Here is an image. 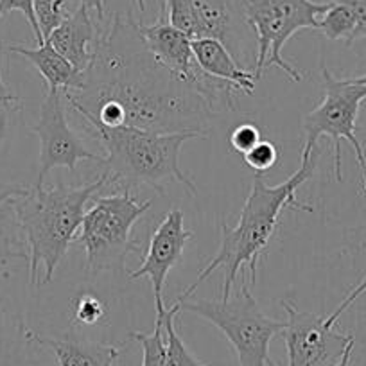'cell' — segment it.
I'll list each match as a JSON object with an SVG mask.
<instances>
[{
  "label": "cell",
  "mask_w": 366,
  "mask_h": 366,
  "mask_svg": "<svg viewBox=\"0 0 366 366\" xmlns=\"http://www.w3.org/2000/svg\"><path fill=\"white\" fill-rule=\"evenodd\" d=\"M139 26L132 13H115L99 27L83 88L65 92L66 104L108 128L209 137L216 107L153 58Z\"/></svg>",
  "instance_id": "1"
},
{
  "label": "cell",
  "mask_w": 366,
  "mask_h": 366,
  "mask_svg": "<svg viewBox=\"0 0 366 366\" xmlns=\"http://www.w3.org/2000/svg\"><path fill=\"white\" fill-rule=\"evenodd\" d=\"M320 149L316 147H302L300 169L291 174L280 185H267L262 174H255L252 189L242 205L241 216L235 227L228 223L221 224V242L216 257L199 271L194 282L176 297L178 300H187L199 284L205 282L210 274L217 269H223L224 282L221 290V298H228L234 291L239 277H244V267L249 271V284H255L259 260L266 253L267 244L279 227L282 210L287 207L300 212H312L311 205H304L297 198V191L315 176L318 165Z\"/></svg>",
  "instance_id": "2"
},
{
  "label": "cell",
  "mask_w": 366,
  "mask_h": 366,
  "mask_svg": "<svg viewBox=\"0 0 366 366\" xmlns=\"http://www.w3.org/2000/svg\"><path fill=\"white\" fill-rule=\"evenodd\" d=\"M112 182L101 172L94 182L83 185L58 183L54 187L33 185L16 196L15 205L29 249V279L33 286L51 284L59 262L76 241L86 205Z\"/></svg>",
  "instance_id": "3"
},
{
  "label": "cell",
  "mask_w": 366,
  "mask_h": 366,
  "mask_svg": "<svg viewBox=\"0 0 366 366\" xmlns=\"http://www.w3.org/2000/svg\"><path fill=\"white\" fill-rule=\"evenodd\" d=\"M84 128L104 147V172L112 182H124L126 189L147 185L158 194H165V182L176 179L191 194H198V185L179 165L183 144L203 139L199 133H154L133 126L108 128L96 119L81 115Z\"/></svg>",
  "instance_id": "4"
},
{
  "label": "cell",
  "mask_w": 366,
  "mask_h": 366,
  "mask_svg": "<svg viewBox=\"0 0 366 366\" xmlns=\"http://www.w3.org/2000/svg\"><path fill=\"white\" fill-rule=\"evenodd\" d=\"M149 209L151 199L139 202L129 189L121 194L94 196L76 237L84 249L90 273L124 269L126 257L140 252L133 227Z\"/></svg>",
  "instance_id": "5"
},
{
  "label": "cell",
  "mask_w": 366,
  "mask_h": 366,
  "mask_svg": "<svg viewBox=\"0 0 366 366\" xmlns=\"http://www.w3.org/2000/svg\"><path fill=\"white\" fill-rule=\"evenodd\" d=\"M228 298L221 300H178L179 311H189L212 323L224 334L241 366H267L269 343L282 334L284 322L269 318L259 307L246 277Z\"/></svg>",
  "instance_id": "6"
},
{
  "label": "cell",
  "mask_w": 366,
  "mask_h": 366,
  "mask_svg": "<svg viewBox=\"0 0 366 366\" xmlns=\"http://www.w3.org/2000/svg\"><path fill=\"white\" fill-rule=\"evenodd\" d=\"M329 4L312 0H242L244 22L253 31L257 41L253 66L257 81L271 66H279L295 83L304 81V74L284 59L282 49L298 31L318 29L320 16Z\"/></svg>",
  "instance_id": "7"
},
{
  "label": "cell",
  "mask_w": 366,
  "mask_h": 366,
  "mask_svg": "<svg viewBox=\"0 0 366 366\" xmlns=\"http://www.w3.org/2000/svg\"><path fill=\"white\" fill-rule=\"evenodd\" d=\"M322 77L323 101L305 117L304 147H316L320 137H329L334 151V174L337 182H343L341 140H347L355 151L361 176H366V151L355 137L359 108L366 101V84L357 83L355 77L340 79L327 66H323Z\"/></svg>",
  "instance_id": "8"
},
{
  "label": "cell",
  "mask_w": 366,
  "mask_h": 366,
  "mask_svg": "<svg viewBox=\"0 0 366 366\" xmlns=\"http://www.w3.org/2000/svg\"><path fill=\"white\" fill-rule=\"evenodd\" d=\"M31 132L40 140V162L34 185H45V178L52 169L74 171L77 162L92 160L104 164V157L96 154L83 144L81 137L70 128L66 121L65 92L58 88H45L44 101L40 104V115Z\"/></svg>",
  "instance_id": "9"
},
{
  "label": "cell",
  "mask_w": 366,
  "mask_h": 366,
  "mask_svg": "<svg viewBox=\"0 0 366 366\" xmlns=\"http://www.w3.org/2000/svg\"><path fill=\"white\" fill-rule=\"evenodd\" d=\"M286 311L282 336L286 341L287 366H336L355 337L341 334L327 323V316L300 311L293 302L280 300Z\"/></svg>",
  "instance_id": "10"
},
{
  "label": "cell",
  "mask_w": 366,
  "mask_h": 366,
  "mask_svg": "<svg viewBox=\"0 0 366 366\" xmlns=\"http://www.w3.org/2000/svg\"><path fill=\"white\" fill-rule=\"evenodd\" d=\"M194 237V232L185 228V216L179 209H172L157 227L151 235L149 248L144 255L142 264L137 269L129 271V279H142L147 277L153 287L154 307L157 315L167 311L164 304V286L167 274L183 255L187 242Z\"/></svg>",
  "instance_id": "11"
},
{
  "label": "cell",
  "mask_w": 366,
  "mask_h": 366,
  "mask_svg": "<svg viewBox=\"0 0 366 366\" xmlns=\"http://www.w3.org/2000/svg\"><path fill=\"white\" fill-rule=\"evenodd\" d=\"M99 34L97 19L84 6H77L69 19L63 20L47 38L49 44L69 59L79 72H86L92 59V49Z\"/></svg>",
  "instance_id": "12"
},
{
  "label": "cell",
  "mask_w": 366,
  "mask_h": 366,
  "mask_svg": "<svg viewBox=\"0 0 366 366\" xmlns=\"http://www.w3.org/2000/svg\"><path fill=\"white\" fill-rule=\"evenodd\" d=\"M31 343H38L52 350L59 366H114L122 347L114 343H99L66 334L63 337H44L29 332Z\"/></svg>",
  "instance_id": "13"
},
{
  "label": "cell",
  "mask_w": 366,
  "mask_h": 366,
  "mask_svg": "<svg viewBox=\"0 0 366 366\" xmlns=\"http://www.w3.org/2000/svg\"><path fill=\"white\" fill-rule=\"evenodd\" d=\"M192 52L199 69L216 79L227 81L239 88L241 94L252 96L255 92L257 77L252 70H246L234 58L227 45L216 38H199L192 40Z\"/></svg>",
  "instance_id": "14"
},
{
  "label": "cell",
  "mask_w": 366,
  "mask_h": 366,
  "mask_svg": "<svg viewBox=\"0 0 366 366\" xmlns=\"http://www.w3.org/2000/svg\"><path fill=\"white\" fill-rule=\"evenodd\" d=\"M191 2L205 38H216L223 41L239 63L244 61L248 54L242 44L241 19H239V13L242 11H235L232 0H191Z\"/></svg>",
  "instance_id": "15"
},
{
  "label": "cell",
  "mask_w": 366,
  "mask_h": 366,
  "mask_svg": "<svg viewBox=\"0 0 366 366\" xmlns=\"http://www.w3.org/2000/svg\"><path fill=\"white\" fill-rule=\"evenodd\" d=\"M9 52L26 58L44 77L45 88H58L63 92H77L84 84V74L79 72L69 59L63 58L47 40L29 49L26 45H9Z\"/></svg>",
  "instance_id": "16"
},
{
  "label": "cell",
  "mask_w": 366,
  "mask_h": 366,
  "mask_svg": "<svg viewBox=\"0 0 366 366\" xmlns=\"http://www.w3.org/2000/svg\"><path fill=\"white\" fill-rule=\"evenodd\" d=\"M15 198L0 203V269L11 260H29L26 234L20 224Z\"/></svg>",
  "instance_id": "17"
},
{
  "label": "cell",
  "mask_w": 366,
  "mask_h": 366,
  "mask_svg": "<svg viewBox=\"0 0 366 366\" xmlns=\"http://www.w3.org/2000/svg\"><path fill=\"white\" fill-rule=\"evenodd\" d=\"M31 330L16 316H9L0 302V366H24Z\"/></svg>",
  "instance_id": "18"
},
{
  "label": "cell",
  "mask_w": 366,
  "mask_h": 366,
  "mask_svg": "<svg viewBox=\"0 0 366 366\" xmlns=\"http://www.w3.org/2000/svg\"><path fill=\"white\" fill-rule=\"evenodd\" d=\"M323 36H327L329 40H345V44L350 47L352 34L355 31V15L347 4L340 2V0H334L330 2L327 11L320 16L318 20V29Z\"/></svg>",
  "instance_id": "19"
},
{
  "label": "cell",
  "mask_w": 366,
  "mask_h": 366,
  "mask_svg": "<svg viewBox=\"0 0 366 366\" xmlns=\"http://www.w3.org/2000/svg\"><path fill=\"white\" fill-rule=\"evenodd\" d=\"M179 312V305L174 304L171 309L162 315L164 320V334H165V366H210L198 361L189 350L187 345L183 343L179 334L176 332L174 320Z\"/></svg>",
  "instance_id": "20"
},
{
  "label": "cell",
  "mask_w": 366,
  "mask_h": 366,
  "mask_svg": "<svg viewBox=\"0 0 366 366\" xmlns=\"http://www.w3.org/2000/svg\"><path fill=\"white\" fill-rule=\"evenodd\" d=\"M162 13H164L165 20L172 27H176V29L187 34L191 40L205 38L203 27L199 24V19L196 15V9L191 0H164Z\"/></svg>",
  "instance_id": "21"
},
{
  "label": "cell",
  "mask_w": 366,
  "mask_h": 366,
  "mask_svg": "<svg viewBox=\"0 0 366 366\" xmlns=\"http://www.w3.org/2000/svg\"><path fill=\"white\" fill-rule=\"evenodd\" d=\"M132 340L139 341L142 347V366H165V334L162 315H157L153 332H132Z\"/></svg>",
  "instance_id": "22"
},
{
  "label": "cell",
  "mask_w": 366,
  "mask_h": 366,
  "mask_svg": "<svg viewBox=\"0 0 366 366\" xmlns=\"http://www.w3.org/2000/svg\"><path fill=\"white\" fill-rule=\"evenodd\" d=\"M70 13L72 11H69V0H34V15L44 40L51 36L52 31L63 20L69 19Z\"/></svg>",
  "instance_id": "23"
},
{
  "label": "cell",
  "mask_w": 366,
  "mask_h": 366,
  "mask_svg": "<svg viewBox=\"0 0 366 366\" xmlns=\"http://www.w3.org/2000/svg\"><path fill=\"white\" fill-rule=\"evenodd\" d=\"M244 157L246 165L252 169L255 174L266 176L269 172V169L274 167L277 160H279V151H277V146H274L271 140L262 139L260 142L255 144V147L248 151Z\"/></svg>",
  "instance_id": "24"
},
{
  "label": "cell",
  "mask_w": 366,
  "mask_h": 366,
  "mask_svg": "<svg viewBox=\"0 0 366 366\" xmlns=\"http://www.w3.org/2000/svg\"><path fill=\"white\" fill-rule=\"evenodd\" d=\"M107 316V305L96 295H83L76 300L74 320L81 325H96Z\"/></svg>",
  "instance_id": "25"
},
{
  "label": "cell",
  "mask_w": 366,
  "mask_h": 366,
  "mask_svg": "<svg viewBox=\"0 0 366 366\" xmlns=\"http://www.w3.org/2000/svg\"><path fill=\"white\" fill-rule=\"evenodd\" d=\"M11 11L22 13L27 22H29L31 29H33L38 45L44 44V34H41L40 26L36 22V15H34V0H0V19Z\"/></svg>",
  "instance_id": "26"
},
{
  "label": "cell",
  "mask_w": 366,
  "mask_h": 366,
  "mask_svg": "<svg viewBox=\"0 0 366 366\" xmlns=\"http://www.w3.org/2000/svg\"><path fill=\"white\" fill-rule=\"evenodd\" d=\"M260 140H262V135H260V129L255 122H242V124L235 126L230 135L232 147L241 154L248 153Z\"/></svg>",
  "instance_id": "27"
},
{
  "label": "cell",
  "mask_w": 366,
  "mask_h": 366,
  "mask_svg": "<svg viewBox=\"0 0 366 366\" xmlns=\"http://www.w3.org/2000/svg\"><path fill=\"white\" fill-rule=\"evenodd\" d=\"M362 187H365V192H366V176H362ZM362 293H366V274H365V277H362L361 282H359L357 286H355L354 290H352L350 293H348L347 297L343 298V302H341V304L337 305L336 311H334L332 315L327 316V323H329V325H336V322H337V320H340V316L343 315V312L347 311V309L350 307V305L354 304V302L357 300V298L361 297Z\"/></svg>",
  "instance_id": "28"
},
{
  "label": "cell",
  "mask_w": 366,
  "mask_h": 366,
  "mask_svg": "<svg viewBox=\"0 0 366 366\" xmlns=\"http://www.w3.org/2000/svg\"><path fill=\"white\" fill-rule=\"evenodd\" d=\"M340 2L347 4L355 15V31L352 34L350 44L366 38V0H340Z\"/></svg>",
  "instance_id": "29"
},
{
  "label": "cell",
  "mask_w": 366,
  "mask_h": 366,
  "mask_svg": "<svg viewBox=\"0 0 366 366\" xmlns=\"http://www.w3.org/2000/svg\"><path fill=\"white\" fill-rule=\"evenodd\" d=\"M19 108V101H9V103H0V147L4 144L6 135L9 128V114Z\"/></svg>",
  "instance_id": "30"
},
{
  "label": "cell",
  "mask_w": 366,
  "mask_h": 366,
  "mask_svg": "<svg viewBox=\"0 0 366 366\" xmlns=\"http://www.w3.org/2000/svg\"><path fill=\"white\" fill-rule=\"evenodd\" d=\"M27 191V187L19 185V183H6V185H0V203L6 202L9 198H15V196L24 194Z\"/></svg>",
  "instance_id": "31"
},
{
  "label": "cell",
  "mask_w": 366,
  "mask_h": 366,
  "mask_svg": "<svg viewBox=\"0 0 366 366\" xmlns=\"http://www.w3.org/2000/svg\"><path fill=\"white\" fill-rule=\"evenodd\" d=\"M79 2L92 15H96L97 22H104V0H79Z\"/></svg>",
  "instance_id": "32"
},
{
  "label": "cell",
  "mask_w": 366,
  "mask_h": 366,
  "mask_svg": "<svg viewBox=\"0 0 366 366\" xmlns=\"http://www.w3.org/2000/svg\"><path fill=\"white\" fill-rule=\"evenodd\" d=\"M354 345H355V341H352V343L348 345L347 350H345V354H343V357L340 359V362H337L336 366H350V357H352V350H354Z\"/></svg>",
  "instance_id": "33"
},
{
  "label": "cell",
  "mask_w": 366,
  "mask_h": 366,
  "mask_svg": "<svg viewBox=\"0 0 366 366\" xmlns=\"http://www.w3.org/2000/svg\"><path fill=\"white\" fill-rule=\"evenodd\" d=\"M0 97H2V99H13V97H15L11 96L8 92V88H6L4 81H2V74H0Z\"/></svg>",
  "instance_id": "34"
},
{
  "label": "cell",
  "mask_w": 366,
  "mask_h": 366,
  "mask_svg": "<svg viewBox=\"0 0 366 366\" xmlns=\"http://www.w3.org/2000/svg\"><path fill=\"white\" fill-rule=\"evenodd\" d=\"M135 2H137V6H139L140 13L146 11V0H135Z\"/></svg>",
  "instance_id": "35"
},
{
  "label": "cell",
  "mask_w": 366,
  "mask_h": 366,
  "mask_svg": "<svg viewBox=\"0 0 366 366\" xmlns=\"http://www.w3.org/2000/svg\"><path fill=\"white\" fill-rule=\"evenodd\" d=\"M355 81H357V83H361V84H366V76L355 77Z\"/></svg>",
  "instance_id": "36"
},
{
  "label": "cell",
  "mask_w": 366,
  "mask_h": 366,
  "mask_svg": "<svg viewBox=\"0 0 366 366\" xmlns=\"http://www.w3.org/2000/svg\"><path fill=\"white\" fill-rule=\"evenodd\" d=\"M9 101H19V97H13V99H2L0 97V103H9Z\"/></svg>",
  "instance_id": "37"
},
{
  "label": "cell",
  "mask_w": 366,
  "mask_h": 366,
  "mask_svg": "<svg viewBox=\"0 0 366 366\" xmlns=\"http://www.w3.org/2000/svg\"><path fill=\"white\" fill-rule=\"evenodd\" d=\"M267 366H277V365H274L273 361H269V362H267Z\"/></svg>",
  "instance_id": "38"
}]
</instances>
